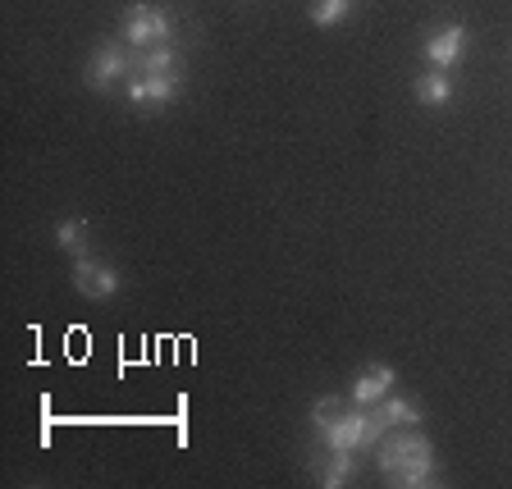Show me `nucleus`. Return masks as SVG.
I'll return each mask as SVG.
<instances>
[{
    "mask_svg": "<svg viewBox=\"0 0 512 489\" xmlns=\"http://www.w3.org/2000/svg\"><path fill=\"white\" fill-rule=\"evenodd\" d=\"M124 42L133 46V51H142V46H160L174 37V14L165 10V5H147V0H138V5H128L124 10Z\"/></svg>",
    "mask_w": 512,
    "mask_h": 489,
    "instance_id": "obj_3",
    "label": "nucleus"
},
{
    "mask_svg": "<svg viewBox=\"0 0 512 489\" xmlns=\"http://www.w3.org/2000/svg\"><path fill=\"white\" fill-rule=\"evenodd\" d=\"M375 471H380L389 485H435V444L416 430H403L394 439H380L375 444Z\"/></svg>",
    "mask_w": 512,
    "mask_h": 489,
    "instance_id": "obj_1",
    "label": "nucleus"
},
{
    "mask_svg": "<svg viewBox=\"0 0 512 489\" xmlns=\"http://www.w3.org/2000/svg\"><path fill=\"white\" fill-rule=\"evenodd\" d=\"M124 92L133 106H170L179 96V74H133Z\"/></svg>",
    "mask_w": 512,
    "mask_h": 489,
    "instance_id": "obj_6",
    "label": "nucleus"
},
{
    "mask_svg": "<svg viewBox=\"0 0 512 489\" xmlns=\"http://www.w3.org/2000/svg\"><path fill=\"white\" fill-rule=\"evenodd\" d=\"M348 10H352V0H316L311 5V23L316 28H334V23L348 19Z\"/></svg>",
    "mask_w": 512,
    "mask_h": 489,
    "instance_id": "obj_14",
    "label": "nucleus"
},
{
    "mask_svg": "<svg viewBox=\"0 0 512 489\" xmlns=\"http://www.w3.org/2000/svg\"><path fill=\"white\" fill-rule=\"evenodd\" d=\"M394 380H398L394 366H384V362L366 366V371L352 380V403H357V407H375L384 394H389V389H394Z\"/></svg>",
    "mask_w": 512,
    "mask_h": 489,
    "instance_id": "obj_8",
    "label": "nucleus"
},
{
    "mask_svg": "<svg viewBox=\"0 0 512 489\" xmlns=\"http://www.w3.org/2000/svg\"><path fill=\"white\" fill-rule=\"evenodd\" d=\"M74 288L83 293V298H92V302H106V298H115L119 288H124V279H119V270L101 266V261H92V256H78L74 261Z\"/></svg>",
    "mask_w": 512,
    "mask_h": 489,
    "instance_id": "obj_5",
    "label": "nucleus"
},
{
    "mask_svg": "<svg viewBox=\"0 0 512 489\" xmlns=\"http://www.w3.org/2000/svg\"><path fill=\"white\" fill-rule=\"evenodd\" d=\"M174 64H179V55L170 51V42L133 51V74H174Z\"/></svg>",
    "mask_w": 512,
    "mask_h": 489,
    "instance_id": "obj_12",
    "label": "nucleus"
},
{
    "mask_svg": "<svg viewBox=\"0 0 512 489\" xmlns=\"http://www.w3.org/2000/svg\"><path fill=\"white\" fill-rule=\"evenodd\" d=\"M384 435H389V426L375 416V407H357V403H352L348 412H339L330 426L320 430V444H325V448H348V453H366V448L380 444Z\"/></svg>",
    "mask_w": 512,
    "mask_h": 489,
    "instance_id": "obj_2",
    "label": "nucleus"
},
{
    "mask_svg": "<svg viewBox=\"0 0 512 489\" xmlns=\"http://www.w3.org/2000/svg\"><path fill=\"white\" fill-rule=\"evenodd\" d=\"M416 101H421V106L444 110L448 101H453V78H448L444 69H430V74H421V78H416Z\"/></svg>",
    "mask_w": 512,
    "mask_h": 489,
    "instance_id": "obj_10",
    "label": "nucleus"
},
{
    "mask_svg": "<svg viewBox=\"0 0 512 489\" xmlns=\"http://www.w3.org/2000/svg\"><path fill=\"white\" fill-rule=\"evenodd\" d=\"M462 51H467V28L462 23H444V28H435L426 37V60L430 69H453V64L462 60Z\"/></svg>",
    "mask_w": 512,
    "mask_h": 489,
    "instance_id": "obj_7",
    "label": "nucleus"
},
{
    "mask_svg": "<svg viewBox=\"0 0 512 489\" xmlns=\"http://www.w3.org/2000/svg\"><path fill=\"white\" fill-rule=\"evenodd\" d=\"M55 243L74 256V261H78V256H92V252H87V220H83V215H69V220L55 224Z\"/></svg>",
    "mask_w": 512,
    "mask_h": 489,
    "instance_id": "obj_13",
    "label": "nucleus"
},
{
    "mask_svg": "<svg viewBox=\"0 0 512 489\" xmlns=\"http://www.w3.org/2000/svg\"><path fill=\"white\" fill-rule=\"evenodd\" d=\"M352 476H357V453H348V448H325V458L316 462V485L339 489V485H348Z\"/></svg>",
    "mask_w": 512,
    "mask_h": 489,
    "instance_id": "obj_9",
    "label": "nucleus"
},
{
    "mask_svg": "<svg viewBox=\"0 0 512 489\" xmlns=\"http://www.w3.org/2000/svg\"><path fill=\"white\" fill-rule=\"evenodd\" d=\"M375 416H380L389 430H394V426H403V430L407 426H421V407H416L412 398H389V394H384L380 403H375Z\"/></svg>",
    "mask_w": 512,
    "mask_h": 489,
    "instance_id": "obj_11",
    "label": "nucleus"
},
{
    "mask_svg": "<svg viewBox=\"0 0 512 489\" xmlns=\"http://www.w3.org/2000/svg\"><path fill=\"white\" fill-rule=\"evenodd\" d=\"M128 78H133V51H124V46H115V42L96 46L92 64H87V83H92L96 92H106V87L128 83Z\"/></svg>",
    "mask_w": 512,
    "mask_h": 489,
    "instance_id": "obj_4",
    "label": "nucleus"
}]
</instances>
